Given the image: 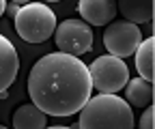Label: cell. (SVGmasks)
<instances>
[{
    "mask_svg": "<svg viewBox=\"0 0 155 129\" xmlns=\"http://www.w3.org/2000/svg\"><path fill=\"white\" fill-rule=\"evenodd\" d=\"M93 82L80 56L52 52L41 56L28 73L30 101L48 116H71L88 101Z\"/></svg>",
    "mask_w": 155,
    "mask_h": 129,
    "instance_id": "cell-1",
    "label": "cell"
},
{
    "mask_svg": "<svg viewBox=\"0 0 155 129\" xmlns=\"http://www.w3.org/2000/svg\"><path fill=\"white\" fill-rule=\"evenodd\" d=\"M75 129H131L134 114L131 105L116 97V93H99L88 97L80 108V121L73 125Z\"/></svg>",
    "mask_w": 155,
    "mask_h": 129,
    "instance_id": "cell-2",
    "label": "cell"
},
{
    "mask_svg": "<svg viewBox=\"0 0 155 129\" xmlns=\"http://www.w3.org/2000/svg\"><path fill=\"white\" fill-rule=\"evenodd\" d=\"M15 30L28 43H43L54 34L56 28V15L45 2H28L22 5L17 11Z\"/></svg>",
    "mask_w": 155,
    "mask_h": 129,
    "instance_id": "cell-3",
    "label": "cell"
},
{
    "mask_svg": "<svg viewBox=\"0 0 155 129\" xmlns=\"http://www.w3.org/2000/svg\"><path fill=\"white\" fill-rule=\"evenodd\" d=\"M88 73L93 88H97L99 93H119L129 80V67L123 63V58L112 54L95 58L88 67Z\"/></svg>",
    "mask_w": 155,
    "mask_h": 129,
    "instance_id": "cell-4",
    "label": "cell"
},
{
    "mask_svg": "<svg viewBox=\"0 0 155 129\" xmlns=\"http://www.w3.org/2000/svg\"><path fill=\"white\" fill-rule=\"evenodd\" d=\"M54 41L61 52L73 54V56H82L91 52L93 47V30L84 20H65L54 28Z\"/></svg>",
    "mask_w": 155,
    "mask_h": 129,
    "instance_id": "cell-5",
    "label": "cell"
},
{
    "mask_svg": "<svg viewBox=\"0 0 155 129\" xmlns=\"http://www.w3.org/2000/svg\"><path fill=\"white\" fill-rule=\"evenodd\" d=\"M106 32H104V45L112 56L119 58H127L136 52V47L142 41V32L138 28V24H131L127 20H112L110 24H106Z\"/></svg>",
    "mask_w": 155,
    "mask_h": 129,
    "instance_id": "cell-6",
    "label": "cell"
},
{
    "mask_svg": "<svg viewBox=\"0 0 155 129\" xmlns=\"http://www.w3.org/2000/svg\"><path fill=\"white\" fill-rule=\"evenodd\" d=\"M78 13L86 24L106 26L116 15V0H78Z\"/></svg>",
    "mask_w": 155,
    "mask_h": 129,
    "instance_id": "cell-7",
    "label": "cell"
},
{
    "mask_svg": "<svg viewBox=\"0 0 155 129\" xmlns=\"http://www.w3.org/2000/svg\"><path fill=\"white\" fill-rule=\"evenodd\" d=\"M17 71H19L17 50L5 34H0V97H2L11 88V84L15 82Z\"/></svg>",
    "mask_w": 155,
    "mask_h": 129,
    "instance_id": "cell-8",
    "label": "cell"
},
{
    "mask_svg": "<svg viewBox=\"0 0 155 129\" xmlns=\"http://www.w3.org/2000/svg\"><path fill=\"white\" fill-rule=\"evenodd\" d=\"M11 125L15 129H45L48 127V114L35 103H22L11 118Z\"/></svg>",
    "mask_w": 155,
    "mask_h": 129,
    "instance_id": "cell-9",
    "label": "cell"
},
{
    "mask_svg": "<svg viewBox=\"0 0 155 129\" xmlns=\"http://www.w3.org/2000/svg\"><path fill=\"white\" fill-rule=\"evenodd\" d=\"M116 11L131 24H147L153 17V0H116Z\"/></svg>",
    "mask_w": 155,
    "mask_h": 129,
    "instance_id": "cell-10",
    "label": "cell"
},
{
    "mask_svg": "<svg viewBox=\"0 0 155 129\" xmlns=\"http://www.w3.org/2000/svg\"><path fill=\"white\" fill-rule=\"evenodd\" d=\"M125 101L136 108H147L153 103V86L144 78H134L131 82L127 80L125 84Z\"/></svg>",
    "mask_w": 155,
    "mask_h": 129,
    "instance_id": "cell-11",
    "label": "cell"
},
{
    "mask_svg": "<svg viewBox=\"0 0 155 129\" xmlns=\"http://www.w3.org/2000/svg\"><path fill=\"white\" fill-rule=\"evenodd\" d=\"M134 54H136V69H138L140 78L153 82V54H155V41H153V37L142 39Z\"/></svg>",
    "mask_w": 155,
    "mask_h": 129,
    "instance_id": "cell-12",
    "label": "cell"
},
{
    "mask_svg": "<svg viewBox=\"0 0 155 129\" xmlns=\"http://www.w3.org/2000/svg\"><path fill=\"white\" fill-rule=\"evenodd\" d=\"M153 103H149V108L144 110V114H142V118H140V127L142 129H153Z\"/></svg>",
    "mask_w": 155,
    "mask_h": 129,
    "instance_id": "cell-13",
    "label": "cell"
},
{
    "mask_svg": "<svg viewBox=\"0 0 155 129\" xmlns=\"http://www.w3.org/2000/svg\"><path fill=\"white\" fill-rule=\"evenodd\" d=\"M17 11H19V5H15V2H9V5H7V9H5V13H7L9 17H15V15H17Z\"/></svg>",
    "mask_w": 155,
    "mask_h": 129,
    "instance_id": "cell-14",
    "label": "cell"
},
{
    "mask_svg": "<svg viewBox=\"0 0 155 129\" xmlns=\"http://www.w3.org/2000/svg\"><path fill=\"white\" fill-rule=\"evenodd\" d=\"M5 9H7V0H0V17L5 15Z\"/></svg>",
    "mask_w": 155,
    "mask_h": 129,
    "instance_id": "cell-15",
    "label": "cell"
},
{
    "mask_svg": "<svg viewBox=\"0 0 155 129\" xmlns=\"http://www.w3.org/2000/svg\"><path fill=\"white\" fill-rule=\"evenodd\" d=\"M11 2H15V5H19V7H22V5H28L30 0H11Z\"/></svg>",
    "mask_w": 155,
    "mask_h": 129,
    "instance_id": "cell-16",
    "label": "cell"
},
{
    "mask_svg": "<svg viewBox=\"0 0 155 129\" xmlns=\"http://www.w3.org/2000/svg\"><path fill=\"white\" fill-rule=\"evenodd\" d=\"M45 2H61V0H45Z\"/></svg>",
    "mask_w": 155,
    "mask_h": 129,
    "instance_id": "cell-17",
    "label": "cell"
}]
</instances>
